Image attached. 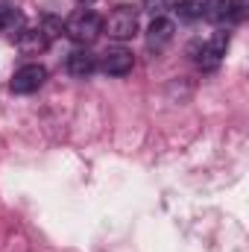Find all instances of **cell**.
<instances>
[{
	"label": "cell",
	"mask_w": 249,
	"mask_h": 252,
	"mask_svg": "<svg viewBox=\"0 0 249 252\" xmlns=\"http://www.w3.org/2000/svg\"><path fill=\"white\" fill-rule=\"evenodd\" d=\"M103 32V18L94 9H76L67 21H64V35L82 47H88L91 41H97V35Z\"/></svg>",
	"instance_id": "6da1fadb"
},
{
	"label": "cell",
	"mask_w": 249,
	"mask_h": 252,
	"mask_svg": "<svg viewBox=\"0 0 249 252\" xmlns=\"http://www.w3.org/2000/svg\"><path fill=\"white\" fill-rule=\"evenodd\" d=\"M103 32H109V38L115 41H129L138 35V9L135 6H118L106 21H103Z\"/></svg>",
	"instance_id": "7a4b0ae2"
},
{
	"label": "cell",
	"mask_w": 249,
	"mask_h": 252,
	"mask_svg": "<svg viewBox=\"0 0 249 252\" xmlns=\"http://www.w3.org/2000/svg\"><path fill=\"white\" fill-rule=\"evenodd\" d=\"M44 79H47V67L32 62V64H24L21 70H15L9 88H12V94H32V91H38L44 85Z\"/></svg>",
	"instance_id": "3957f363"
},
{
	"label": "cell",
	"mask_w": 249,
	"mask_h": 252,
	"mask_svg": "<svg viewBox=\"0 0 249 252\" xmlns=\"http://www.w3.org/2000/svg\"><path fill=\"white\" fill-rule=\"evenodd\" d=\"M132 64H135V56H132L126 47H109V50L103 53L100 67H103L109 76H126V73L132 70Z\"/></svg>",
	"instance_id": "277c9868"
},
{
	"label": "cell",
	"mask_w": 249,
	"mask_h": 252,
	"mask_svg": "<svg viewBox=\"0 0 249 252\" xmlns=\"http://www.w3.org/2000/svg\"><path fill=\"white\" fill-rule=\"evenodd\" d=\"M226 50H229V32H214L199 47V56L196 59H199V64H205V67H214V64L226 56Z\"/></svg>",
	"instance_id": "5b68a950"
},
{
	"label": "cell",
	"mask_w": 249,
	"mask_h": 252,
	"mask_svg": "<svg viewBox=\"0 0 249 252\" xmlns=\"http://www.w3.org/2000/svg\"><path fill=\"white\" fill-rule=\"evenodd\" d=\"M173 32H176L173 21L164 18V15H158V18H153V24H150V30H147V44H150L153 50H161V47L173 38Z\"/></svg>",
	"instance_id": "8992f818"
},
{
	"label": "cell",
	"mask_w": 249,
	"mask_h": 252,
	"mask_svg": "<svg viewBox=\"0 0 249 252\" xmlns=\"http://www.w3.org/2000/svg\"><path fill=\"white\" fill-rule=\"evenodd\" d=\"M94 67H97V56L88 47H79L67 56V70L73 76H88V73H94Z\"/></svg>",
	"instance_id": "52a82bcc"
},
{
	"label": "cell",
	"mask_w": 249,
	"mask_h": 252,
	"mask_svg": "<svg viewBox=\"0 0 249 252\" xmlns=\"http://www.w3.org/2000/svg\"><path fill=\"white\" fill-rule=\"evenodd\" d=\"M47 44H50V38L44 35V30H41V27H35V30H24V32H21V38H18V47H21L27 56H35V53L47 50Z\"/></svg>",
	"instance_id": "ba28073f"
},
{
	"label": "cell",
	"mask_w": 249,
	"mask_h": 252,
	"mask_svg": "<svg viewBox=\"0 0 249 252\" xmlns=\"http://www.w3.org/2000/svg\"><path fill=\"white\" fill-rule=\"evenodd\" d=\"M27 30V18H24V12L15 6V9H9L6 15H0V32L6 35V38H21V32Z\"/></svg>",
	"instance_id": "9c48e42d"
},
{
	"label": "cell",
	"mask_w": 249,
	"mask_h": 252,
	"mask_svg": "<svg viewBox=\"0 0 249 252\" xmlns=\"http://www.w3.org/2000/svg\"><path fill=\"white\" fill-rule=\"evenodd\" d=\"M202 18L211 24H223L229 18V0H202Z\"/></svg>",
	"instance_id": "30bf717a"
},
{
	"label": "cell",
	"mask_w": 249,
	"mask_h": 252,
	"mask_svg": "<svg viewBox=\"0 0 249 252\" xmlns=\"http://www.w3.org/2000/svg\"><path fill=\"white\" fill-rule=\"evenodd\" d=\"M176 15H179V21H196V18H202V0H179L176 3Z\"/></svg>",
	"instance_id": "8fae6325"
},
{
	"label": "cell",
	"mask_w": 249,
	"mask_h": 252,
	"mask_svg": "<svg viewBox=\"0 0 249 252\" xmlns=\"http://www.w3.org/2000/svg\"><path fill=\"white\" fill-rule=\"evenodd\" d=\"M41 30H44V35H47V38L53 41L56 35H62L64 24H62V21H59V18H44V21H41Z\"/></svg>",
	"instance_id": "7c38bea8"
},
{
	"label": "cell",
	"mask_w": 249,
	"mask_h": 252,
	"mask_svg": "<svg viewBox=\"0 0 249 252\" xmlns=\"http://www.w3.org/2000/svg\"><path fill=\"white\" fill-rule=\"evenodd\" d=\"M249 12V0H229V18L232 21H244Z\"/></svg>",
	"instance_id": "4fadbf2b"
},
{
	"label": "cell",
	"mask_w": 249,
	"mask_h": 252,
	"mask_svg": "<svg viewBox=\"0 0 249 252\" xmlns=\"http://www.w3.org/2000/svg\"><path fill=\"white\" fill-rule=\"evenodd\" d=\"M173 6V0H144V9L153 15V18H158V15H164L167 9Z\"/></svg>",
	"instance_id": "5bb4252c"
},
{
	"label": "cell",
	"mask_w": 249,
	"mask_h": 252,
	"mask_svg": "<svg viewBox=\"0 0 249 252\" xmlns=\"http://www.w3.org/2000/svg\"><path fill=\"white\" fill-rule=\"evenodd\" d=\"M9 9H15V0H0V15H6Z\"/></svg>",
	"instance_id": "9a60e30c"
},
{
	"label": "cell",
	"mask_w": 249,
	"mask_h": 252,
	"mask_svg": "<svg viewBox=\"0 0 249 252\" xmlns=\"http://www.w3.org/2000/svg\"><path fill=\"white\" fill-rule=\"evenodd\" d=\"M79 3H82V6H88V3H94V0H79Z\"/></svg>",
	"instance_id": "2e32d148"
}]
</instances>
